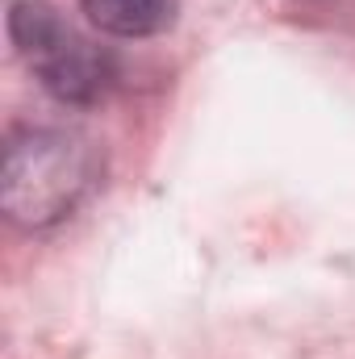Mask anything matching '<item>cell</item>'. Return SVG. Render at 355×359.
<instances>
[{"label":"cell","mask_w":355,"mask_h":359,"mask_svg":"<svg viewBox=\"0 0 355 359\" xmlns=\"http://www.w3.org/2000/svg\"><path fill=\"white\" fill-rule=\"evenodd\" d=\"M105 159L96 142L80 130L59 126H25L4 142L0 172V205L21 230H51L67 222L92 188L100 184Z\"/></svg>","instance_id":"1"},{"label":"cell","mask_w":355,"mask_h":359,"mask_svg":"<svg viewBox=\"0 0 355 359\" xmlns=\"http://www.w3.org/2000/svg\"><path fill=\"white\" fill-rule=\"evenodd\" d=\"M8 38L34 80L51 92L59 104L88 109L100 104L117 84L113 50L84 38L63 13L46 0H13L8 4Z\"/></svg>","instance_id":"2"},{"label":"cell","mask_w":355,"mask_h":359,"mask_svg":"<svg viewBox=\"0 0 355 359\" xmlns=\"http://www.w3.org/2000/svg\"><path fill=\"white\" fill-rule=\"evenodd\" d=\"M88 21L113 38H155L180 13V0H80Z\"/></svg>","instance_id":"3"}]
</instances>
